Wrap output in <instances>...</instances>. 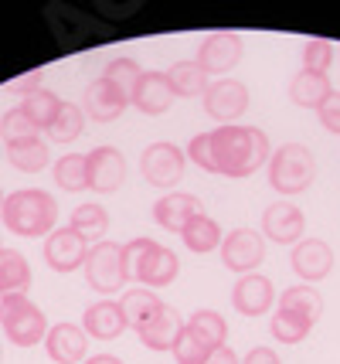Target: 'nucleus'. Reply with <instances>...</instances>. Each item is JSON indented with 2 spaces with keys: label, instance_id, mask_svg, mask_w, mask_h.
Masks as SVG:
<instances>
[{
  "label": "nucleus",
  "instance_id": "1",
  "mask_svg": "<svg viewBox=\"0 0 340 364\" xmlns=\"http://www.w3.org/2000/svg\"><path fill=\"white\" fill-rule=\"evenodd\" d=\"M211 154L218 164V174L225 177H252L269 164V136L259 127H218L211 129Z\"/></svg>",
  "mask_w": 340,
  "mask_h": 364
},
{
  "label": "nucleus",
  "instance_id": "2",
  "mask_svg": "<svg viewBox=\"0 0 340 364\" xmlns=\"http://www.w3.org/2000/svg\"><path fill=\"white\" fill-rule=\"evenodd\" d=\"M0 222L11 235L21 238H48L58 225V201L51 198L48 191L38 188H21L14 194L4 198L0 208Z\"/></svg>",
  "mask_w": 340,
  "mask_h": 364
},
{
  "label": "nucleus",
  "instance_id": "3",
  "mask_svg": "<svg viewBox=\"0 0 340 364\" xmlns=\"http://www.w3.org/2000/svg\"><path fill=\"white\" fill-rule=\"evenodd\" d=\"M269 188L279 194H303L317 181V157L307 143H283L269 154Z\"/></svg>",
  "mask_w": 340,
  "mask_h": 364
},
{
  "label": "nucleus",
  "instance_id": "4",
  "mask_svg": "<svg viewBox=\"0 0 340 364\" xmlns=\"http://www.w3.org/2000/svg\"><path fill=\"white\" fill-rule=\"evenodd\" d=\"M0 327L14 348H34L48 337V317L41 306H34L28 293L0 296Z\"/></svg>",
  "mask_w": 340,
  "mask_h": 364
},
{
  "label": "nucleus",
  "instance_id": "5",
  "mask_svg": "<svg viewBox=\"0 0 340 364\" xmlns=\"http://www.w3.org/2000/svg\"><path fill=\"white\" fill-rule=\"evenodd\" d=\"M85 283L92 286L96 293L109 296L116 289L126 286V272H123V245L116 242H96L89 245V255H85Z\"/></svg>",
  "mask_w": 340,
  "mask_h": 364
},
{
  "label": "nucleus",
  "instance_id": "6",
  "mask_svg": "<svg viewBox=\"0 0 340 364\" xmlns=\"http://www.w3.org/2000/svg\"><path fill=\"white\" fill-rule=\"evenodd\" d=\"M184 167H187V154L180 150L177 143H167V140H157L150 143L140 157V171H143V181L153 184L160 191H170L180 184L184 177Z\"/></svg>",
  "mask_w": 340,
  "mask_h": 364
},
{
  "label": "nucleus",
  "instance_id": "7",
  "mask_svg": "<svg viewBox=\"0 0 340 364\" xmlns=\"http://www.w3.org/2000/svg\"><path fill=\"white\" fill-rule=\"evenodd\" d=\"M265 259V235L256 228H235L221 238V262L228 272H256Z\"/></svg>",
  "mask_w": 340,
  "mask_h": 364
},
{
  "label": "nucleus",
  "instance_id": "8",
  "mask_svg": "<svg viewBox=\"0 0 340 364\" xmlns=\"http://www.w3.org/2000/svg\"><path fill=\"white\" fill-rule=\"evenodd\" d=\"M201 102H204V112L218 127H235L238 116L248 109V89H245V82H235V79L211 82Z\"/></svg>",
  "mask_w": 340,
  "mask_h": 364
},
{
  "label": "nucleus",
  "instance_id": "9",
  "mask_svg": "<svg viewBox=\"0 0 340 364\" xmlns=\"http://www.w3.org/2000/svg\"><path fill=\"white\" fill-rule=\"evenodd\" d=\"M201 68H204V75H228L235 65L242 62V34L235 31H214L208 34L201 48H197V58H194Z\"/></svg>",
  "mask_w": 340,
  "mask_h": 364
},
{
  "label": "nucleus",
  "instance_id": "10",
  "mask_svg": "<svg viewBox=\"0 0 340 364\" xmlns=\"http://www.w3.org/2000/svg\"><path fill=\"white\" fill-rule=\"evenodd\" d=\"M290 266L303 283L313 286L334 272V252H330V245H327L324 238H300L292 245Z\"/></svg>",
  "mask_w": 340,
  "mask_h": 364
},
{
  "label": "nucleus",
  "instance_id": "11",
  "mask_svg": "<svg viewBox=\"0 0 340 364\" xmlns=\"http://www.w3.org/2000/svg\"><path fill=\"white\" fill-rule=\"evenodd\" d=\"M307 218L292 201H273L262 211V235L275 245H296L303 238Z\"/></svg>",
  "mask_w": 340,
  "mask_h": 364
},
{
  "label": "nucleus",
  "instance_id": "12",
  "mask_svg": "<svg viewBox=\"0 0 340 364\" xmlns=\"http://www.w3.org/2000/svg\"><path fill=\"white\" fill-rule=\"evenodd\" d=\"M89 160V191L96 194H113L123 188L126 181V160L116 146H96L92 154H85Z\"/></svg>",
  "mask_w": 340,
  "mask_h": 364
},
{
  "label": "nucleus",
  "instance_id": "13",
  "mask_svg": "<svg viewBox=\"0 0 340 364\" xmlns=\"http://www.w3.org/2000/svg\"><path fill=\"white\" fill-rule=\"evenodd\" d=\"M85 255H89V242L82 235H75L72 228H55L45 238V262L55 272H75L85 266Z\"/></svg>",
  "mask_w": 340,
  "mask_h": 364
},
{
  "label": "nucleus",
  "instance_id": "14",
  "mask_svg": "<svg viewBox=\"0 0 340 364\" xmlns=\"http://www.w3.org/2000/svg\"><path fill=\"white\" fill-rule=\"evenodd\" d=\"M130 106V99L116 89L113 82H106L99 75L96 82H89V89L82 95V112L89 116V119H96V123H113L119 119L123 112Z\"/></svg>",
  "mask_w": 340,
  "mask_h": 364
},
{
  "label": "nucleus",
  "instance_id": "15",
  "mask_svg": "<svg viewBox=\"0 0 340 364\" xmlns=\"http://www.w3.org/2000/svg\"><path fill=\"white\" fill-rule=\"evenodd\" d=\"M273 283H269V276H259V272H248L242 276L235 289H231V306L242 314V317H262V314H269L273 310Z\"/></svg>",
  "mask_w": 340,
  "mask_h": 364
},
{
  "label": "nucleus",
  "instance_id": "16",
  "mask_svg": "<svg viewBox=\"0 0 340 364\" xmlns=\"http://www.w3.org/2000/svg\"><path fill=\"white\" fill-rule=\"evenodd\" d=\"M45 350L55 364H82L89 358V333L75 327V323H58L48 327L45 337Z\"/></svg>",
  "mask_w": 340,
  "mask_h": 364
},
{
  "label": "nucleus",
  "instance_id": "17",
  "mask_svg": "<svg viewBox=\"0 0 340 364\" xmlns=\"http://www.w3.org/2000/svg\"><path fill=\"white\" fill-rule=\"evenodd\" d=\"M184 323H187V320L180 317L177 306L160 303V310L136 331V337H140V344L150 348V350H170L174 348V341H177V333L184 331Z\"/></svg>",
  "mask_w": 340,
  "mask_h": 364
},
{
  "label": "nucleus",
  "instance_id": "18",
  "mask_svg": "<svg viewBox=\"0 0 340 364\" xmlns=\"http://www.w3.org/2000/svg\"><path fill=\"white\" fill-rule=\"evenodd\" d=\"M201 211H204V208H201V201H197L194 194L170 191V194L157 198V205H153V222L160 225L163 232L180 235V232H184V225L191 222L194 215H201Z\"/></svg>",
  "mask_w": 340,
  "mask_h": 364
},
{
  "label": "nucleus",
  "instance_id": "19",
  "mask_svg": "<svg viewBox=\"0 0 340 364\" xmlns=\"http://www.w3.org/2000/svg\"><path fill=\"white\" fill-rule=\"evenodd\" d=\"M82 331L89 337H96V341H116L130 327H126V317H123V310H119L116 300H96L92 306H85V314H82Z\"/></svg>",
  "mask_w": 340,
  "mask_h": 364
},
{
  "label": "nucleus",
  "instance_id": "20",
  "mask_svg": "<svg viewBox=\"0 0 340 364\" xmlns=\"http://www.w3.org/2000/svg\"><path fill=\"white\" fill-rule=\"evenodd\" d=\"M174 102V92H170V82H167V72H143V79L136 82V92H133L130 106L140 109L143 116H163Z\"/></svg>",
  "mask_w": 340,
  "mask_h": 364
},
{
  "label": "nucleus",
  "instance_id": "21",
  "mask_svg": "<svg viewBox=\"0 0 340 364\" xmlns=\"http://www.w3.org/2000/svg\"><path fill=\"white\" fill-rule=\"evenodd\" d=\"M180 272V259L177 252H170L167 245H153L150 255L143 259V266H140V276H136V283H143L146 289H160V286H170L177 279Z\"/></svg>",
  "mask_w": 340,
  "mask_h": 364
},
{
  "label": "nucleus",
  "instance_id": "22",
  "mask_svg": "<svg viewBox=\"0 0 340 364\" xmlns=\"http://www.w3.org/2000/svg\"><path fill=\"white\" fill-rule=\"evenodd\" d=\"M167 82H170V92L174 99H204L211 79L204 75V68L194 62V58H184V62H174L170 72H167Z\"/></svg>",
  "mask_w": 340,
  "mask_h": 364
},
{
  "label": "nucleus",
  "instance_id": "23",
  "mask_svg": "<svg viewBox=\"0 0 340 364\" xmlns=\"http://www.w3.org/2000/svg\"><path fill=\"white\" fill-rule=\"evenodd\" d=\"M279 310H286L292 317L307 320L309 327H313V323L320 320V314H324V296H320L309 283H296V286H290V289H283Z\"/></svg>",
  "mask_w": 340,
  "mask_h": 364
},
{
  "label": "nucleus",
  "instance_id": "24",
  "mask_svg": "<svg viewBox=\"0 0 340 364\" xmlns=\"http://www.w3.org/2000/svg\"><path fill=\"white\" fill-rule=\"evenodd\" d=\"M330 92H334V89H330V79H327V75H317V72H303V68H300L290 82V99L296 106H303V109H320Z\"/></svg>",
  "mask_w": 340,
  "mask_h": 364
},
{
  "label": "nucleus",
  "instance_id": "25",
  "mask_svg": "<svg viewBox=\"0 0 340 364\" xmlns=\"http://www.w3.org/2000/svg\"><path fill=\"white\" fill-rule=\"evenodd\" d=\"M180 238H184V245L194 255H208V252H214V249H221V225L201 211V215H194L191 222L184 225Z\"/></svg>",
  "mask_w": 340,
  "mask_h": 364
},
{
  "label": "nucleus",
  "instance_id": "26",
  "mask_svg": "<svg viewBox=\"0 0 340 364\" xmlns=\"http://www.w3.org/2000/svg\"><path fill=\"white\" fill-rule=\"evenodd\" d=\"M160 296L153 293V289H146V286H133L123 293V300H119V310H123V317H126V327L133 331H140L146 320L153 317L157 310H160Z\"/></svg>",
  "mask_w": 340,
  "mask_h": 364
},
{
  "label": "nucleus",
  "instance_id": "27",
  "mask_svg": "<svg viewBox=\"0 0 340 364\" xmlns=\"http://www.w3.org/2000/svg\"><path fill=\"white\" fill-rule=\"evenodd\" d=\"M31 286V266L17 249H0V296L24 293Z\"/></svg>",
  "mask_w": 340,
  "mask_h": 364
},
{
  "label": "nucleus",
  "instance_id": "28",
  "mask_svg": "<svg viewBox=\"0 0 340 364\" xmlns=\"http://www.w3.org/2000/svg\"><path fill=\"white\" fill-rule=\"evenodd\" d=\"M68 228L75 232V235H82L85 242H102V235H106V228H109V211L102 205H96V201H89V205H79L75 211H72V218H68Z\"/></svg>",
  "mask_w": 340,
  "mask_h": 364
},
{
  "label": "nucleus",
  "instance_id": "29",
  "mask_svg": "<svg viewBox=\"0 0 340 364\" xmlns=\"http://www.w3.org/2000/svg\"><path fill=\"white\" fill-rule=\"evenodd\" d=\"M187 327L194 331V337L208 350L225 348L228 344V323H225V317H221L218 310H194L191 320H187Z\"/></svg>",
  "mask_w": 340,
  "mask_h": 364
},
{
  "label": "nucleus",
  "instance_id": "30",
  "mask_svg": "<svg viewBox=\"0 0 340 364\" xmlns=\"http://www.w3.org/2000/svg\"><path fill=\"white\" fill-rule=\"evenodd\" d=\"M51 174H55V184L62 191L79 194V191L89 188V160H85V154H65L51 167Z\"/></svg>",
  "mask_w": 340,
  "mask_h": 364
},
{
  "label": "nucleus",
  "instance_id": "31",
  "mask_svg": "<svg viewBox=\"0 0 340 364\" xmlns=\"http://www.w3.org/2000/svg\"><path fill=\"white\" fill-rule=\"evenodd\" d=\"M7 160L14 164V171L21 174H38V171H45L51 164L48 157V143L41 140H28V143H17V146H7Z\"/></svg>",
  "mask_w": 340,
  "mask_h": 364
},
{
  "label": "nucleus",
  "instance_id": "32",
  "mask_svg": "<svg viewBox=\"0 0 340 364\" xmlns=\"http://www.w3.org/2000/svg\"><path fill=\"white\" fill-rule=\"evenodd\" d=\"M21 109H24V116H28L38 129H48L51 123H55L58 109H62V99H58L55 92H48V89H38V92L24 95Z\"/></svg>",
  "mask_w": 340,
  "mask_h": 364
},
{
  "label": "nucleus",
  "instance_id": "33",
  "mask_svg": "<svg viewBox=\"0 0 340 364\" xmlns=\"http://www.w3.org/2000/svg\"><path fill=\"white\" fill-rule=\"evenodd\" d=\"M82 129H85V112H82V106H75V102H62V109H58V116H55V123H51L45 133H48L55 143H72L82 136Z\"/></svg>",
  "mask_w": 340,
  "mask_h": 364
},
{
  "label": "nucleus",
  "instance_id": "34",
  "mask_svg": "<svg viewBox=\"0 0 340 364\" xmlns=\"http://www.w3.org/2000/svg\"><path fill=\"white\" fill-rule=\"evenodd\" d=\"M102 79L113 82V85L126 95V99H133V92H136V82L143 79V68L136 65V58H130V55H119V58H113V62L106 65Z\"/></svg>",
  "mask_w": 340,
  "mask_h": 364
},
{
  "label": "nucleus",
  "instance_id": "35",
  "mask_svg": "<svg viewBox=\"0 0 340 364\" xmlns=\"http://www.w3.org/2000/svg\"><path fill=\"white\" fill-rule=\"evenodd\" d=\"M0 140H4V146H17V143L38 140V127L24 116L21 106H17V109H7L0 116Z\"/></svg>",
  "mask_w": 340,
  "mask_h": 364
},
{
  "label": "nucleus",
  "instance_id": "36",
  "mask_svg": "<svg viewBox=\"0 0 340 364\" xmlns=\"http://www.w3.org/2000/svg\"><path fill=\"white\" fill-rule=\"evenodd\" d=\"M269 331H273V337L279 341V344H300V341H307L309 337L313 327H309L307 320L286 314V310H275L273 320H269Z\"/></svg>",
  "mask_w": 340,
  "mask_h": 364
},
{
  "label": "nucleus",
  "instance_id": "37",
  "mask_svg": "<svg viewBox=\"0 0 340 364\" xmlns=\"http://www.w3.org/2000/svg\"><path fill=\"white\" fill-rule=\"evenodd\" d=\"M337 58V48L330 45L327 38H309L303 45V72H317V75H327L330 65Z\"/></svg>",
  "mask_w": 340,
  "mask_h": 364
},
{
  "label": "nucleus",
  "instance_id": "38",
  "mask_svg": "<svg viewBox=\"0 0 340 364\" xmlns=\"http://www.w3.org/2000/svg\"><path fill=\"white\" fill-rule=\"evenodd\" d=\"M208 354L211 350L204 348V344L194 337V331L184 323V331L177 333V341H174V348H170V358H174L177 364H204L208 361Z\"/></svg>",
  "mask_w": 340,
  "mask_h": 364
},
{
  "label": "nucleus",
  "instance_id": "39",
  "mask_svg": "<svg viewBox=\"0 0 340 364\" xmlns=\"http://www.w3.org/2000/svg\"><path fill=\"white\" fill-rule=\"evenodd\" d=\"M157 242L153 238H133V242H126L123 245V272H126V279H136L140 276V266H143V259L150 255V249H153Z\"/></svg>",
  "mask_w": 340,
  "mask_h": 364
},
{
  "label": "nucleus",
  "instance_id": "40",
  "mask_svg": "<svg viewBox=\"0 0 340 364\" xmlns=\"http://www.w3.org/2000/svg\"><path fill=\"white\" fill-rule=\"evenodd\" d=\"M187 160L191 164H197L204 174H218V164H214V154H211V133H197V136H191V143H187Z\"/></svg>",
  "mask_w": 340,
  "mask_h": 364
},
{
  "label": "nucleus",
  "instance_id": "41",
  "mask_svg": "<svg viewBox=\"0 0 340 364\" xmlns=\"http://www.w3.org/2000/svg\"><path fill=\"white\" fill-rule=\"evenodd\" d=\"M317 116H320V127L327 129V133H334V136H340V92H330L327 95V102L317 109Z\"/></svg>",
  "mask_w": 340,
  "mask_h": 364
},
{
  "label": "nucleus",
  "instance_id": "42",
  "mask_svg": "<svg viewBox=\"0 0 340 364\" xmlns=\"http://www.w3.org/2000/svg\"><path fill=\"white\" fill-rule=\"evenodd\" d=\"M41 82H45V72L34 68V72H24V75H17L14 82H7V89H11V92H21V95H31V92H38V89H45Z\"/></svg>",
  "mask_w": 340,
  "mask_h": 364
},
{
  "label": "nucleus",
  "instance_id": "43",
  "mask_svg": "<svg viewBox=\"0 0 340 364\" xmlns=\"http://www.w3.org/2000/svg\"><path fill=\"white\" fill-rule=\"evenodd\" d=\"M242 364H283V361H279V354L273 348H252L242 358Z\"/></svg>",
  "mask_w": 340,
  "mask_h": 364
},
{
  "label": "nucleus",
  "instance_id": "44",
  "mask_svg": "<svg viewBox=\"0 0 340 364\" xmlns=\"http://www.w3.org/2000/svg\"><path fill=\"white\" fill-rule=\"evenodd\" d=\"M204 364H242V361H238V354H235V350L225 344V348H214V350H211Z\"/></svg>",
  "mask_w": 340,
  "mask_h": 364
},
{
  "label": "nucleus",
  "instance_id": "45",
  "mask_svg": "<svg viewBox=\"0 0 340 364\" xmlns=\"http://www.w3.org/2000/svg\"><path fill=\"white\" fill-rule=\"evenodd\" d=\"M82 364H123L116 354H92V358H85Z\"/></svg>",
  "mask_w": 340,
  "mask_h": 364
},
{
  "label": "nucleus",
  "instance_id": "46",
  "mask_svg": "<svg viewBox=\"0 0 340 364\" xmlns=\"http://www.w3.org/2000/svg\"><path fill=\"white\" fill-rule=\"evenodd\" d=\"M0 208H4V191H0Z\"/></svg>",
  "mask_w": 340,
  "mask_h": 364
},
{
  "label": "nucleus",
  "instance_id": "47",
  "mask_svg": "<svg viewBox=\"0 0 340 364\" xmlns=\"http://www.w3.org/2000/svg\"><path fill=\"white\" fill-rule=\"evenodd\" d=\"M337 58H340V48H337Z\"/></svg>",
  "mask_w": 340,
  "mask_h": 364
},
{
  "label": "nucleus",
  "instance_id": "48",
  "mask_svg": "<svg viewBox=\"0 0 340 364\" xmlns=\"http://www.w3.org/2000/svg\"><path fill=\"white\" fill-rule=\"evenodd\" d=\"M0 358H4V350H0Z\"/></svg>",
  "mask_w": 340,
  "mask_h": 364
},
{
  "label": "nucleus",
  "instance_id": "49",
  "mask_svg": "<svg viewBox=\"0 0 340 364\" xmlns=\"http://www.w3.org/2000/svg\"><path fill=\"white\" fill-rule=\"evenodd\" d=\"M0 249H4V245H0Z\"/></svg>",
  "mask_w": 340,
  "mask_h": 364
}]
</instances>
